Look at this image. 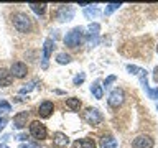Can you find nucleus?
Returning <instances> with one entry per match:
<instances>
[{
	"label": "nucleus",
	"instance_id": "obj_23",
	"mask_svg": "<svg viewBox=\"0 0 158 148\" xmlns=\"http://www.w3.org/2000/svg\"><path fill=\"white\" fill-rule=\"evenodd\" d=\"M127 71L130 72V74H140V72H142V68L133 66V64H128V66H127Z\"/></svg>",
	"mask_w": 158,
	"mask_h": 148
},
{
	"label": "nucleus",
	"instance_id": "obj_27",
	"mask_svg": "<svg viewBox=\"0 0 158 148\" xmlns=\"http://www.w3.org/2000/svg\"><path fill=\"white\" fill-rule=\"evenodd\" d=\"M7 125V117L0 115V130H3V127Z\"/></svg>",
	"mask_w": 158,
	"mask_h": 148
},
{
	"label": "nucleus",
	"instance_id": "obj_18",
	"mask_svg": "<svg viewBox=\"0 0 158 148\" xmlns=\"http://www.w3.org/2000/svg\"><path fill=\"white\" fill-rule=\"evenodd\" d=\"M84 15H86L87 18H97L99 15H101V10H99L97 7H92V8H86L84 10Z\"/></svg>",
	"mask_w": 158,
	"mask_h": 148
},
{
	"label": "nucleus",
	"instance_id": "obj_29",
	"mask_svg": "<svg viewBox=\"0 0 158 148\" xmlns=\"http://www.w3.org/2000/svg\"><path fill=\"white\" fill-rule=\"evenodd\" d=\"M22 148H35V146H31V145H23Z\"/></svg>",
	"mask_w": 158,
	"mask_h": 148
},
{
	"label": "nucleus",
	"instance_id": "obj_6",
	"mask_svg": "<svg viewBox=\"0 0 158 148\" xmlns=\"http://www.w3.org/2000/svg\"><path fill=\"white\" fill-rule=\"evenodd\" d=\"M122 102H123V91L118 89V87L114 89V91L110 92V96H109V105L117 109L118 105H122Z\"/></svg>",
	"mask_w": 158,
	"mask_h": 148
},
{
	"label": "nucleus",
	"instance_id": "obj_16",
	"mask_svg": "<svg viewBox=\"0 0 158 148\" xmlns=\"http://www.w3.org/2000/svg\"><path fill=\"white\" fill-rule=\"evenodd\" d=\"M91 92L94 94V97L96 99H102L104 97V91H102V86H101V82L99 81H96L91 86Z\"/></svg>",
	"mask_w": 158,
	"mask_h": 148
},
{
	"label": "nucleus",
	"instance_id": "obj_9",
	"mask_svg": "<svg viewBox=\"0 0 158 148\" xmlns=\"http://www.w3.org/2000/svg\"><path fill=\"white\" fill-rule=\"evenodd\" d=\"M153 140L148 135H140L133 140V148H152Z\"/></svg>",
	"mask_w": 158,
	"mask_h": 148
},
{
	"label": "nucleus",
	"instance_id": "obj_13",
	"mask_svg": "<svg viewBox=\"0 0 158 148\" xmlns=\"http://www.w3.org/2000/svg\"><path fill=\"white\" fill-rule=\"evenodd\" d=\"M117 140L114 138L112 135H104L102 138H101V148H117Z\"/></svg>",
	"mask_w": 158,
	"mask_h": 148
},
{
	"label": "nucleus",
	"instance_id": "obj_8",
	"mask_svg": "<svg viewBox=\"0 0 158 148\" xmlns=\"http://www.w3.org/2000/svg\"><path fill=\"white\" fill-rule=\"evenodd\" d=\"M27 72H28V69H27V64L25 63H13L12 64V69H10V74H12L13 77H18V79H22L27 76Z\"/></svg>",
	"mask_w": 158,
	"mask_h": 148
},
{
	"label": "nucleus",
	"instance_id": "obj_4",
	"mask_svg": "<svg viewBox=\"0 0 158 148\" xmlns=\"http://www.w3.org/2000/svg\"><path fill=\"white\" fill-rule=\"evenodd\" d=\"M84 118H86L87 123H91V125H99V123L102 122V113L97 110V109H87L86 112H84Z\"/></svg>",
	"mask_w": 158,
	"mask_h": 148
},
{
	"label": "nucleus",
	"instance_id": "obj_25",
	"mask_svg": "<svg viewBox=\"0 0 158 148\" xmlns=\"http://www.w3.org/2000/svg\"><path fill=\"white\" fill-rule=\"evenodd\" d=\"M35 87V81L33 82H28V84H25V87H22L20 89V94H27V92H30L31 89Z\"/></svg>",
	"mask_w": 158,
	"mask_h": 148
},
{
	"label": "nucleus",
	"instance_id": "obj_21",
	"mask_svg": "<svg viewBox=\"0 0 158 148\" xmlns=\"http://www.w3.org/2000/svg\"><path fill=\"white\" fill-rule=\"evenodd\" d=\"M0 110H3V112H12V105H10L7 101L0 99Z\"/></svg>",
	"mask_w": 158,
	"mask_h": 148
},
{
	"label": "nucleus",
	"instance_id": "obj_5",
	"mask_svg": "<svg viewBox=\"0 0 158 148\" xmlns=\"http://www.w3.org/2000/svg\"><path fill=\"white\" fill-rule=\"evenodd\" d=\"M56 17H58L59 22H69V20H73V17H74V8L71 5H61V7L58 8Z\"/></svg>",
	"mask_w": 158,
	"mask_h": 148
},
{
	"label": "nucleus",
	"instance_id": "obj_14",
	"mask_svg": "<svg viewBox=\"0 0 158 148\" xmlns=\"http://www.w3.org/2000/svg\"><path fill=\"white\" fill-rule=\"evenodd\" d=\"M13 81V76L10 74L7 69H0V86H3V87H7L10 86Z\"/></svg>",
	"mask_w": 158,
	"mask_h": 148
},
{
	"label": "nucleus",
	"instance_id": "obj_7",
	"mask_svg": "<svg viewBox=\"0 0 158 148\" xmlns=\"http://www.w3.org/2000/svg\"><path fill=\"white\" fill-rule=\"evenodd\" d=\"M53 49H54V41L53 39H46V41H44V46H43V63H41L43 69L48 68V59L51 56Z\"/></svg>",
	"mask_w": 158,
	"mask_h": 148
},
{
	"label": "nucleus",
	"instance_id": "obj_2",
	"mask_svg": "<svg viewBox=\"0 0 158 148\" xmlns=\"http://www.w3.org/2000/svg\"><path fill=\"white\" fill-rule=\"evenodd\" d=\"M82 38V28H74L64 36V44L69 48H77Z\"/></svg>",
	"mask_w": 158,
	"mask_h": 148
},
{
	"label": "nucleus",
	"instance_id": "obj_17",
	"mask_svg": "<svg viewBox=\"0 0 158 148\" xmlns=\"http://www.w3.org/2000/svg\"><path fill=\"white\" fill-rule=\"evenodd\" d=\"M30 8L36 15H43L44 10H46V3H30Z\"/></svg>",
	"mask_w": 158,
	"mask_h": 148
},
{
	"label": "nucleus",
	"instance_id": "obj_10",
	"mask_svg": "<svg viewBox=\"0 0 158 148\" xmlns=\"http://www.w3.org/2000/svg\"><path fill=\"white\" fill-rule=\"evenodd\" d=\"M53 109H54V105H53V102H49V101H46V102H43L41 105H40V110H38V113H40V117H43V118H46V117H49V115H51V112H53Z\"/></svg>",
	"mask_w": 158,
	"mask_h": 148
},
{
	"label": "nucleus",
	"instance_id": "obj_15",
	"mask_svg": "<svg viewBox=\"0 0 158 148\" xmlns=\"http://www.w3.org/2000/svg\"><path fill=\"white\" fill-rule=\"evenodd\" d=\"M74 148H96V143H94L91 138H81V140L74 142Z\"/></svg>",
	"mask_w": 158,
	"mask_h": 148
},
{
	"label": "nucleus",
	"instance_id": "obj_26",
	"mask_svg": "<svg viewBox=\"0 0 158 148\" xmlns=\"http://www.w3.org/2000/svg\"><path fill=\"white\" fill-rule=\"evenodd\" d=\"M114 81H115V76H109L106 81H104V86L102 87H109V84H112Z\"/></svg>",
	"mask_w": 158,
	"mask_h": 148
},
{
	"label": "nucleus",
	"instance_id": "obj_22",
	"mask_svg": "<svg viewBox=\"0 0 158 148\" xmlns=\"http://www.w3.org/2000/svg\"><path fill=\"white\" fill-rule=\"evenodd\" d=\"M118 7H120V3H109L107 8H106V15H109V13H112V12H115V10H118Z\"/></svg>",
	"mask_w": 158,
	"mask_h": 148
},
{
	"label": "nucleus",
	"instance_id": "obj_12",
	"mask_svg": "<svg viewBox=\"0 0 158 148\" xmlns=\"http://www.w3.org/2000/svg\"><path fill=\"white\" fill-rule=\"evenodd\" d=\"M53 143L56 146H68L69 145V138H68V135H64V133L56 132L54 137H53Z\"/></svg>",
	"mask_w": 158,
	"mask_h": 148
},
{
	"label": "nucleus",
	"instance_id": "obj_31",
	"mask_svg": "<svg viewBox=\"0 0 158 148\" xmlns=\"http://www.w3.org/2000/svg\"><path fill=\"white\" fill-rule=\"evenodd\" d=\"M156 51H158V46H156Z\"/></svg>",
	"mask_w": 158,
	"mask_h": 148
},
{
	"label": "nucleus",
	"instance_id": "obj_11",
	"mask_svg": "<svg viewBox=\"0 0 158 148\" xmlns=\"http://www.w3.org/2000/svg\"><path fill=\"white\" fill-rule=\"evenodd\" d=\"M27 120H28V112H20L13 117V125L17 128H23L27 125Z\"/></svg>",
	"mask_w": 158,
	"mask_h": 148
},
{
	"label": "nucleus",
	"instance_id": "obj_1",
	"mask_svg": "<svg viewBox=\"0 0 158 148\" xmlns=\"http://www.w3.org/2000/svg\"><path fill=\"white\" fill-rule=\"evenodd\" d=\"M13 27L18 30L20 33H28L31 30V20H30L25 13H17L13 15Z\"/></svg>",
	"mask_w": 158,
	"mask_h": 148
},
{
	"label": "nucleus",
	"instance_id": "obj_32",
	"mask_svg": "<svg viewBox=\"0 0 158 148\" xmlns=\"http://www.w3.org/2000/svg\"><path fill=\"white\" fill-rule=\"evenodd\" d=\"M156 107H158V105H156Z\"/></svg>",
	"mask_w": 158,
	"mask_h": 148
},
{
	"label": "nucleus",
	"instance_id": "obj_24",
	"mask_svg": "<svg viewBox=\"0 0 158 148\" xmlns=\"http://www.w3.org/2000/svg\"><path fill=\"white\" fill-rule=\"evenodd\" d=\"M84 79H86V74H82V72H81V74H77V76L73 79L74 86H79V84H82V82H84Z\"/></svg>",
	"mask_w": 158,
	"mask_h": 148
},
{
	"label": "nucleus",
	"instance_id": "obj_19",
	"mask_svg": "<svg viewBox=\"0 0 158 148\" xmlns=\"http://www.w3.org/2000/svg\"><path fill=\"white\" fill-rule=\"evenodd\" d=\"M66 105L69 109H73V110H77L79 107H81V101L76 97H71V99H66Z\"/></svg>",
	"mask_w": 158,
	"mask_h": 148
},
{
	"label": "nucleus",
	"instance_id": "obj_3",
	"mask_svg": "<svg viewBox=\"0 0 158 148\" xmlns=\"http://www.w3.org/2000/svg\"><path fill=\"white\" fill-rule=\"evenodd\" d=\"M30 133H31V137L36 138V140H44L46 135H48L46 127H44L41 122H38V120H35V122L30 123Z\"/></svg>",
	"mask_w": 158,
	"mask_h": 148
},
{
	"label": "nucleus",
	"instance_id": "obj_30",
	"mask_svg": "<svg viewBox=\"0 0 158 148\" xmlns=\"http://www.w3.org/2000/svg\"><path fill=\"white\" fill-rule=\"evenodd\" d=\"M0 148H7V146H2V145H0Z\"/></svg>",
	"mask_w": 158,
	"mask_h": 148
},
{
	"label": "nucleus",
	"instance_id": "obj_20",
	"mask_svg": "<svg viewBox=\"0 0 158 148\" xmlns=\"http://www.w3.org/2000/svg\"><path fill=\"white\" fill-rule=\"evenodd\" d=\"M56 61L59 64H68V63H71V56L66 54V53H59L58 56H56Z\"/></svg>",
	"mask_w": 158,
	"mask_h": 148
},
{
	"label": "nucleus",
	"instance_id": "obj_28",
	"mask_svg": "<svg viewBox=\"0 0 158 148\" xmlns=\"http://www.w3.org/2000/svg\"><path fill=\"white\" fill-rule=\"evenodd\" d=\"M153 79H155V82H158V66L155 68V71H153Z\"/></svg>",
	"mask_w": 158,
	"mask_h": 148
}]
</instances>
